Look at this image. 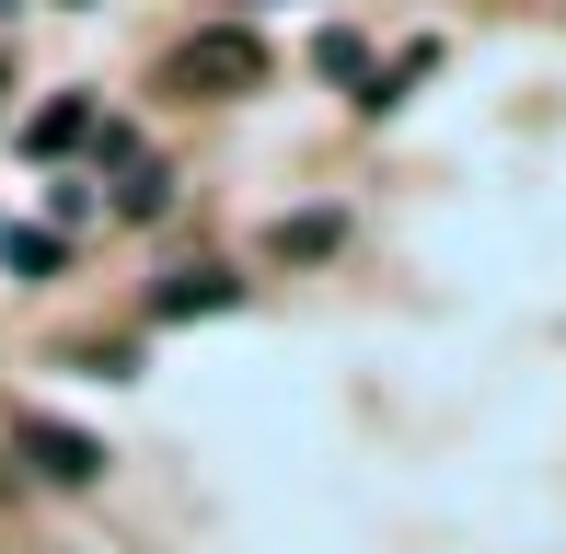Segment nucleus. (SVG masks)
<instances>
[{
  "label": "nucleus",
  "instance_id": "1",
  "mask_svg": "<svg viewBox=\"0 0 566 554\" xmlns=\"http://www.w3.org/2000/svg\"><path fill=\"white\" fill-rule=\"evenodd\" d=\"M163 82H174V93H254V82H266V46H254L243 23H209V35L174 46Z\"/></svg>",
  "mask_w": 566,
  "mask_h": 554
},
{
  "label": "nucleus",
  "instance_id": "2",
  "mask_svg": "<svg viewBox=\"0 0 566 554\" xmlns=\"http://www.w3.org/2000/svg\"><path fill=\"white\" fill-rule=\"evenodd\" d=\"M23 450H35L46 486H105V439H82V427H59V416H23Z\"/></svg>",
  "mask_w": 566,
  "mask_h": 554
},
{
  "label": "nucleus",
  "instance_id": "3",
  "mask_svg": "<svg viewBox=\"0 0 566 554\" xmlns=\"http://www.w3.org/2000/svg\"><path fill=\"white\" fill-rule=\"evenodd\" d=\"M231 300H243V277H231V266H186V277L150 289V312H163V323H197V312H231Z\"/></svg>",
  "mask_w": 566,
  "mask_h": 554
},
{
  "label": "nucleus",
  "instance_id": "4",
  "mask_svg": "<svg viewBox=\"0 0 566 554\" xmlns=\"http://www.w3.org/2000/svg\"><path fill=\"white\" fill-rule=\"evenodd\" d=\"M82 139H93V105H82V93L35 105V128H23V150H35V162H59V150H82Z\"/></svg>",
  "mask_w": 566,
  "mask_h": 554
},
{
  "label": "nucleus",
  "instance_id": "5",
  "mask_svg": "<svg viewBox=\"0 0 566 554\" xmlns=\"http://www.w3.org/2000/svg\"><path fill=\"white\" fill-rule=\"evenodd\" d=\"M336 243H347V220H336V209H313V220H277V255H290V266L336 255Z\"/></svg>",
  "mask_w": 566,
  "mask_h": 554
},
{
  "label": "nucleus",
  "instance_id": "6",
  "mask_svg": "<svg viewBox=\"0 0 566 554\" xmlns=\"http://www.w3.org/2000/svg\"><path fill=\"white\" fill-rule=\"evenodd\" d=\"M163 196H174V173H163V162H116V220H150Z\"/></svg>",
  "mask_w": 566,
  "mask_h": 554
},
{
  "label": "nucleus",
  "instance_id": "7",
  "mask_svg": "<svg viewBox=\"0 0 566 554\" xmlns=\"http://www.w3.org/2000/svg\"><path fill=\"white\" fill-rule=\"evenodd\" d=\"M0 266L12 277H59V232H0Z\"/></svg>",
  "mask_w": 566,
  "mask_h": 554
},
{
  "label": "nucleus",
  "instance_id": "8",
  "mask_svg": "<svg viewBox=\"0 0 566 554\" xmlns=\"http://www.w3.org/2000/svg\"><path fill=\"white\" fill-rule=\"evenodd\" d=\"M313 70H324V82H370V58H358V35H324V46H313Z\"/></svg>",
  "mask_w": 566,
  "mask_h": 554
},
{
  "label": "nucleus",
  "instance_id": "9",
  "mask_svg": "<svg viewBox=\"0 0 566 554\" xmlns=\"http://www.w3.org/2000/svg\"><path fill=\"white\" fill-rule=\"evenodd\" d=\"M0 93H12V70H0Z\"/></svg>",
  "mask_w": 566,
  "mask_h": 554
}]
</instances>
